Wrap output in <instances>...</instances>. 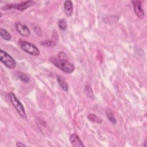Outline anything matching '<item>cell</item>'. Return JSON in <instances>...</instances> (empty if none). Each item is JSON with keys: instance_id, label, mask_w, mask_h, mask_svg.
<instances>
[{"instance_id": "7", "label": "cell", "mask_w": 147, "mask_h": 147, "mask_svg": "<svg viewBox=\"0 0 147 147\" xmlns=\"http://www.w3.org/2000/svg\"><path fill=\"white\" fill-rule=\"evenodd\" d=\"M133 5L134 7V10L136 16L140 19H143L145 16L144 11L141 6V2L139 1H132Z\"/></svg>"}, {"instance_id": "10", "label": "cell", "mask_w": 147, "mask_h": 147, "mask_svg": "<svg viewBox=\"0 0 147 147\" xmlns=\"http://www.w3.org/2000/svg\"><path fill=\"white\" fill-rule=\"evenodd\" d=\"M57 80L61 88L65 91H67L68 90V85L67 82L64 79V78L59 75L57 76Z\"/></svg>"}, {"instance_id": "1", "label": "cell", "mask_w": 147, "mask_h": 147, "mask_svg": "<svg viewBox=\"0 0 147 147\" xmlns=\"http://www.w3.org/2000/svg\"><path fill=\"white\" fill-rule=\"evenodd\" d=\"M49 61L55 66L65 73H72L75 69L74 65L70 63L68 60L52 57L49 59Z\"/></svg>"}, {"instance_id": "19", "label": "cell", "mask_w": 147, "mask_h": 147, "mask_svg": "<svg viewBox=\"0 0 147 147\" xmlns=\"http://www.w3.org/2000/svg\"><path fill=\"white\" fill-rule=\"evenodd\" d=\"M33 29H34L35 33L37 34H38V36H41V29H40V27H38L37 26H33Z\"/></svg>"}, {"instance_id": "14", "label": "cell", "mask_w": 147, "mask_h": 147, "mask_svg": "<svg viewBox=\"0 0 147 147\" xmlns=\"http://www.w3.org/2000/svg\"><path fill=\"white\" fill-rule=\"evenodd\" d=\"M106 116H107V119H109V121L110 122H111L113 124H115L117 123V121H116V119L114 117V115H113V113H112V111H111V110H107L106 112Z\"/></svg>"}, {"instance_id": "20", "label": "cell", "mask_w": 147, "mask_h": 147, "mask_svg": "<svg viewBox=\"0 0 147 147\" xmlns=\"http://www.w3.org/2000/svg\"><path fill=\"white\" fill-rule=\"evenodd\" d=\"M16 146H18V147H20V146H24V147H25L26 146L25 145H24V144H22L21 142H20V141H18V142H16Z\"/></svg>"}, {"instance_id": "11", "label": "cell", "mask_w": 147, "mask_h": 147, "mask_svg": "<svg viewBox=\"0 0 147 147\" xmlns=\"http://www.w3.org/2000/svg\"><path fill=\"white\" fill-rule=\"evenodd\" d=\"M87 119L94 123H101L102 122V120L101 118H100L98 115H96L94 113H90L87 116Z\"/></svg>"}, {"instance_id": "12", "label": "cell", "mask_w": 147, "mask_h": 147, "mask_svg": "<svg viewBox=\"0 0 147 147\" xmlns=\"http://www.w3.org/2000/svg\"><path fill=\"white\" fill-rule=\"evenodd\" d=\"M84 94H86V95L87 97H88V98H90V99H95V95H94L93 91H92V88H91V87L90 85H86L84 87Z\"/></svg>"}, {"instance_id": "3", "label": "cell", "mask_w": 147, "mask_h": 147, "mask_svg": "<svg viewBox=\"0 0 147 147\" xmlns=\"http://www.w3.org/2000/svg\"><path fill=\"white\" fill-rule=\"evenodd\" d=\"M18 45L22 50L30 55L36 56L40 55V51L38 48L27 41L20 39L18 40Z\"/></svg>"}, {"instance_id": "2", "label": "cell", "mask_w": 147, "mask_h": 147, "mask_svg": "<svg viewBox=\"0 0 147 147\" xmlns=\"http://www.w3.org/2000/svg\"><path fill=\"white\" fill-rule=\"evenodd\" d=\"M9 98L11 104L16 110L20 117L22 119L26 120L27 119V117L26 115L25 109L21 102L17 99L16 95L13 92H10L9 94Z\"/></svg>"}, {"instance_id": "16", "label": "cell", "mask_w": 147, "mask_h": 147, "mask_svg": "<svg viewBox=\"0 0 147 147\" xmlns=\"http://www.w3.org/2000/svg\"><path fill=\"white\" fill-rule=\"evenodd\" d=\"M58 26L59 28L62 30H64L67 29V21L64 20H60L59 22H58Z\"/></svg>"}, {"instance_id": "15", "label": "cell", "mask_w": 147, "mask_h": 147, "mask_svg": "<svg viewBox=\"0 0 147 147\" xmlns=\"http://www.w3.org/2000/svg\"><path fill=\"white\" fill-rule=\"evenodd\" d=\"M41 45H42L44 47H53L56 45V42L52 40H47V41H42L40 43Z\"/></svg>"}, {"instance_id": "6", "label": "cell", "mask_w": 147, "mask_h": 147, "mask_svg": "<svg viewBox=\"0 0 147 147\" xmlns=\"http://www.w3.org/2000/svg\"><path fill=\"white\" fill-rule=\"evenodd\" d=\"M16 28L17 32L22 36L28 37L30 34V31L28 26L20 22L16 23Z\"/></svg>"}, {"instance_id": "17", "label": "cell", "mask_w": 147, "mask_h": 147, "mask_svg": "<svg viewBox=\"0 0 147 147\" xmlns=\"http://www.w3.org/2000/svg\"><path fill=\"white\" fill-rule=\"evenodd\" d=\"M19 79L23 82L25 83H27L29 82L30 80V78L29 77L25 74L24 73H21L20 74H19Z\"/></svg>"}, {"instance_id": "5", "label": "cell", "mask_w": 147, "mask_h": 147, "mask_svg": "<svg viewBox=\"0 0 147 147\" xmlns=\"http://www.w3.org/2000/svg\"><path fill=\"white\" fill-rule=\"evenodd\" d=\"M35 2L33 1H26L24 2H21L20 3H10L6 4L5 6H2L1 9L3 10H10L11 9H16L18 10L24 11L27 8L32 6L34 4Z\"/></svg>"}, {"instance_id": "18", "label": "cell", "mask_w": 147, "mask_h": 147, "mask_svg": "<svg viewBox=\"0 0 147 147\" xmlns=\"http://www.w3.org/2000/svg\"><path fill=\"white\" fill-rule=\"evenodd\" d=\"M58 57L62 59H65V60H68V57L66 55V53H65L64 52H60V53H59L58 54Z\"/></svg>"}, {"instance_id": "9", "label": "cell", "mask_w": 147, "mask_h": 147, "mask_svg": "<svg viewBox=\"0 0 147 147\" xmlns=\"http://www.w3.org/2000/svg\"><path fill=\"white\" fill-rule=\"evenodd\" d=\"M63 8H64V11L67 17H70L72 15L74 7H73V4L72 1H65L64 3Z\"/></svg>"}, {"instance_id": "8", "label": "cell", "mask_w": 147, "mask_h": 147, "mask_svg": "<svg viewBox=\"0 0 147 147\" xmlns=\"http://www.w3.org/2000/svg\"><path fill=\"white\" fill-rule=\"evenodd\" d=\"M69 141L73 146H75V147L84 146L82 140L76 133H74L70 136Z\"/></svg>"}, {"instance_id": "13", "label": "cell", "mask_w": 147, "mask_h": 147, "mask_svg": "<svg viewBox=\"0 0 147 147\" xmlns=\"http://www.w3.org/2000/svg\"><path fill=\"white\" fill-rule=\"evenodd\" d=\"M1 37L5 41H9L11 38V34L5 29L1 28L0 29Z\"/></svg>"}, {"instance_id": "4", "label": "cell", "mask_w": 147, "mask_h": 147, "mask_svg": "<svg viewBox=\"0 0 147 147\" xmlns=\"http://www.w3.org/2000/svg\"><path fill=\"white\" fill-rule=\"evenodd\" d=\"M0 60L9 69H12L16 67V62L14 59L2 49L0 51Z\"/></svg>"}]
</instances>
